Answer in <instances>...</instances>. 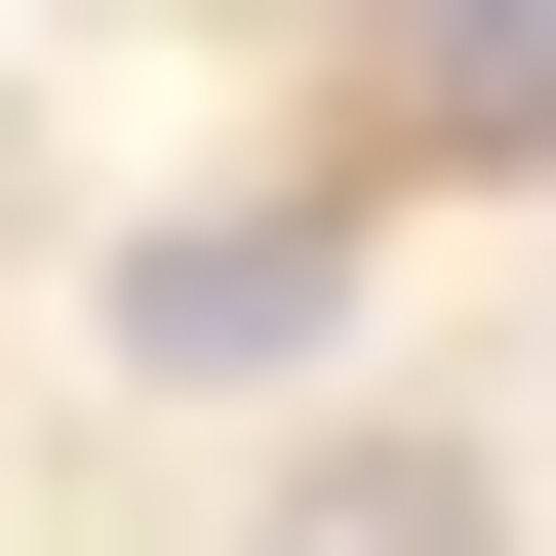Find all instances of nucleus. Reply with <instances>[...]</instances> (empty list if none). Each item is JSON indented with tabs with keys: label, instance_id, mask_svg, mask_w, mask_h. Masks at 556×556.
Segmentation results:
<instances>
[{
	"label": "nucleus",
	"instance_id": "obj_2",
	"mask_svg": "<svg viewBox=\"0 0 556 556\" xmlns=\"http://www.w3.org/2000/svg\"><path fill=\"white\" fill-rule=\"evenodd\" d=\"M278 556H477V477H438V438H358V477H278Z\"/></svg>",
	"mask_w": 556,
	"mask_h": 556
},
{
	"label": "nucleus",
	"instance_id": "obj_1",
	"mask_svg": "<svg viewBox=\"0 0 556 556\" xmlns=\"http://www.w3.org/2000/svg\"><path fill=\"white\" fill-rule=\"evenodd\" d=\"M397 119H438V160H517V119H556V0H397Z\"/></svg>",
	"mask_w": 556,
	"mask_h": 556
}]
</instances>
